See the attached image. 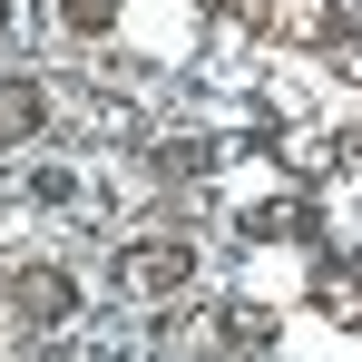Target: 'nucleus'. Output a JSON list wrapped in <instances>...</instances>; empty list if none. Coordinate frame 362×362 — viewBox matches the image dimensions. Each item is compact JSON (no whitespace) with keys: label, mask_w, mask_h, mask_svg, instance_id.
Returning <instances> with one entry per match:
<instances>
[{"label":"nucleus","mask_w":362,"mask_h":362,"mask_svg":"<svg viewBox=\"0 0 362 362\" xmlns=\"http://www.w3.org/2000/svg\"><path fill=\"white\" fill-rule=\"evenodd\" d=\"M10 313H20V323H69V313H78V274L49 264V255L20 264V274H10Z\"/></svg>","instance_id":"f03ea898"},{"label":"nucleus","mask_w":362,"mask_h":362,"mask_svg":"<svg viewBox=\"0 0 362 362\" xmlns=\"http://www.w3.org/2000/svg\"><path fill=\"white\" fill-rule=\"evenodd\" d=\"M186 284H196V245H177V235H147V245L118 255V294L127 303H167Z\"/></svg>","instance_id":"f257e3e1"},{"label":"nucleus","mask_w":362,"mask_h":362,"mask_svg":"<svg viewBox=\"0 0 362 362\" xmlns=\"http://www.w3.org/2000/svg\"><path fill=\"white\" fill-rule=\"evenodd\" d=\"M0 40H10V0H0Z\"/></svg>","instance_id":"20e7f679"},{"label":"nucleus","mask_w":362,"mask_h":362,"mask_svg":"<svg viewBox=\"0 0 362 362\" xmlns=\"http://www.w3.org/2000/svg\"><path fill=\"white\" fill-rule=\"evenodd\" d=\"M49 127V78H0V147Z\"/></svg>","instance_id":"7ed1b4c3"}]
</instances>
